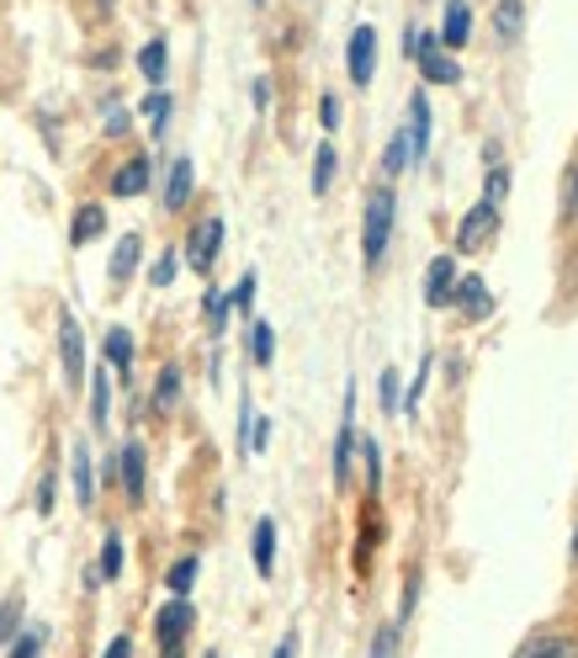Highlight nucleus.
<instances>
[{
	"label": "nucleus",
	"mask_w": 578,
	"mask_h": 658,
	"mask_svg": "<svg viewBox=\"0 0 578 658\" xmlns=\"http://www.w3.org/2000/svg\"><path fill=\"white\" fill-rule=\"evenodd\" d=\"M107 410H112V382H107V367L90 377V419L96 430H107Z\"/></svg>",
	"instance_id": "22"
},
{
	"label": "nucleus",
	"mask_w": 578,
	"mask_h": 658,
	"mask_svg": "<svg viewBox=\"0 0 578 658\" xmlns=\"http://www.w3.org/2000/svg\"><path fill=\"white\" fill-rule=\"evenodd\" d=\"M249 356H255V367H271V356H276V334H271L266 319L249 325Z\"/></svg>",
	"instance_id": "21"
},
{
	"label": "nucleus",
	"mask_w": 578,
	"mask_h": 658,
	"mask_svg": "<svg viewBox=\"0 0 578 658\" xmlns=\"http://www.w3.org/2000/svg\"><path fill=\"white\" fill-rule=\"evenodd\" d=\"M101 229H107V212H101L96 203H85L81 212H75V229H70V240H75V245H90Z\"/></svg>",
	"instance_id": "20"
},
{
	"label": "nucleus",
	"mask_w": 578,
	"mask_h": 658,
	"mask_svg": "<svg viewBox=\"0 0 578 658\" xmlns=\"http://www.w3.org/2000/svg\"><path fill=\"white\" fill-rule=\"evenodd\" d=\"M118 473H123L127 499H144V447H138V441H127V447H123V456H118Z\"/></svg>",
	"instance_id": "18"
},
{
	"label": "nucleus",
	"mask_w": 578,
	"mask_h": 658,
	"mask_svg": "<svg viewBox=\"0 0 578 658\" xmlns=\"http://www.w3.org/2000/svg\"><path fill=\"white\" fill-rule=\"evenodd\" d=\"M345 70H351V85H372L377 75V33L361 22L351 42H345Z\"/></svg>",
	"instance_id": "4"
},
{
	"label": "nucleus",
	"mask_w": 578,
	"mask_h": 658,
	"mask_svg": "<svg viewBox=\"0 0 578 658\" xmlns=\"http://www.w3.org/2000/svg\"><path fill=\"white\" fill-rule=\"evenodd\" d=\"M494 234H499V207L478 203L467 218H462V229H456V249H483Z\"/></svg>",
	"instance_id": "6"
},
{
	"label": "nucleus",
	"mask_w": 578,
	"mask_h": 658,
	"mask_svg": "<svg viewBox=\"0 0 578 658\" xmlns=\"http://www.w3.org/2000/svg\"><path fill=\"white\" fill-rule=\"evenodd\" d=\"M361 452H367V484H382V452H377V441H361Z\"/></svg>",
	"instance_id": "40"
},
{
	"label": "nucleus",
	"mask_w": 578,
	"mask_h": 658,
	"mask_svg": "<svg viewBox=\"0 0 578 658\" xmlns=\"http://www.w3.org/2000/svg\"><path fill=\"white\" fill-rule=\"evenodd\" d=\"M192 186H197V164L181 155V160L170 164V181H165V207H170V212H181V207H186Z\"/></svg>",
	"instance_id": "12"
},
{
	"label": "nucleus",
	"mask_w": 578,
	"mask_h": 658,
	"mask_svg": "<svg viewBox=\"0 0 578 658\" xmlns=\"http://www.w3.org/2000/svg\"><path fill=\"white\" fill-rule=\"evenodd\" d=\"M452 303L467 308V319H483V314L494 308V297H489V282H483V277H462V282L452 288Z\"/></svg>",
	"instance_id": "11"
},
{
	"label": "nucleus",
	"mask_w": 578,
	"mask_h": 658,
	"mask_svg": "<svg viewBox=\"0 0 578 658\" xmlns=\"http://www.w3.org/2000/svg\"><path fill=\"white\" fill-rule=\"evenodd\" d=\"M107 362L123 371V377L133 371V334H127V329H112V334H107Z\"/></svg>",
	"instance_id": "25"
},
{
	"label": "nucleus",
	"mask_w": 578,
	"mask_h": 658,
	"mask_svg": "<svg viewBox=\"0 0 578 658\" xmlns=\"http://www.w3.org/2000/svg\"><path fill=\"white\" fill-rule=\"evenodd\" d=\"M574 207H578V175H574Z\"/></svg>",
	"instance_id": "47"
},
{
	"label": "nucleus",
	"mask_w": 578,
	"mask_h": 658,
	"mask_svg": "<svg viewBox=\"0 0 578 658\" xmlns=\"http://www.w3.org/2000/svg\"><path fill=\"white\" fill-rule=\"evenodd\" d=\"M175 399H181V367H165L160 371V388H155V410L160 414L175 410Z\"/></svg>",
	"instance_id": "27"
},
{
	"label": "nucleus",
	"mask_w": 578,
	"mask_h": 658,
	"mask_svg": "<svg viewBox=\"0 0 578 658\" xmlns=\"http://www.w3.org/2000/svg\"><path fill=\"white\" fill-rule=\"evenodd\" d=\"M107 133H112V138H118V133H127V112H112V118H107Z\"/></svg>",
	"instance_id": "45"
},
{
	"label": "nucleus",
	"mask_w": 578,
	"mask_h": 658,
	"mask_svg": "<svg viewBox=\"0 0 578 658\" xmlns=\"http://www.w3.org/2000/svg\"><path fill=\"white\" fill-rule=\"evenodd\" d=\"M414 59H419V75H425L430 85H462V64H456L435 38L414 33Z\"/></svg>",
	"instance_id": "2"
},
{
	"label": "nucleus",
	"mask_w": 578,
	"mask_h": 658,
	"mask_svg": "<svg viewBox=\"0 0 578 658\" xmlns=\"http://www.w3.org/2000/svg\"><path fill=\"white\" fill-rule=\"evenodd\" d=\"M165 584H170V595H186V589L197 584V558H181V563L165 574Z\"/></svg>",
	"instance_id": "29"
},
{
	"label": "nucleus",
	"mask_w": 578,
	"mask_h": 658,
	"mask_svg": "<svg viewBox=\"0 0 578 658\" xmlns=\"http://www.w3.org/2000/svg\"><path fill=\"white\" fill-rule=\"evenodd\" d=\"M107 658H133V637H118V643L107 648Z\"/></svg>",
	"instance_id": "43"
},
{
	"label": "nucleus",
	"mask_w": 578,
	"mask_h": 658,
	"mask_svg": "<svg viewBox=\"0 0 578 658\" xmlns=\"http://www.w3.org/2000/svg\"><path fill=\"white\" fill-rule=\"evenodd\" d=\"M42 643H48V626H27V632H16V637L5 643V648H11L5 658H42Z\"/></svg>",
	"instance_id": "23"
},
{
	"label": "nucleus",
	"mask_w": 578,
	"mask_h": 658,
	"mask_svg": "<svg viewBox=\"0 0 578 658\" xmlns=\"http://www.w3.org/2000/svg\"><path fill=\"white\" fill-rule=\"evenodd\" d=\"M149 175H155V170H149V160L138 155V160H127L123 170L112 175V192H118V197H144V192H149Z\"/></svg>",
	"instance_id": "15"
},
{
	"label": "nucleus",
	"mask_w": 578,
	"mask_h": 658,
	"mask_svg": "<svg viewBox=\"0 0 578 658\" xmlns=\"http://www.w3.org/2000/svg\"><path fill=\"white\" fill-rule=\"evenodd\" d=\"M192 621H197V611H192V600H186V595H175V600H170L165 611L155 617V632H160V643H165V648H175V643H181V637L192 632Z\"/></svg>",
	"instance_id": "8"
},
{
	"label": "nucleus",
	"mask_w": 578,
	"mask_h": 658,
	"mask_svg": "<svg viewBox=\"0 0 578 658\" xmlns=\"http://www.w3.org/2000/svg\"><path fill=\"white\" fill-rule=\"evenodd\" d=\"M229 308H234L229 292H207V319H212L218 329H223V319H229Z\"/></svg>",
	"instance_id": "37"
},
{
	"label": "nucleus",
	"mask_w": 578,
	"mask_h": 658,
	"mask_svg": "<svg viewBox=\"0 0 578 658\" xmlns=\"http://www.w3.org/2000/svg\"><path fill=\"white\" fill-rule=\"evenodd\" d=\"M276 658H297V637H282V648H276Z\"/></svg>",
	"instance_id": "46"
},
{
	"label": "nucleus",
	"mask_w": 578,
	"mask_h": 658,
	"mask_svg": "<svg viewBox=\"0 0 578 658\" xmlns=\"http://www.w3.org/2000/svg\"><path fill=\"white\" fill-rule=\"evenodd\" d=\"M499 33L515 42V33H520V0H504V5H499Z\"/></svg>",
	"instance_id": "34"
},
{
	"label": "nucleus",
	"mask_w": 578,
	"mask_h": 658,
	"mask_svg": "<svg viewBox=\"0 0 578 658\" xmlns=\"http://www.w3.org/2000/svg\"><path fill=\"white\" fill-rule=\"evenodd\" d=\"M409 149H414V160L430 149V101H425V90H414V101H409Z\"/></svg>",
	"instance_id": "14"
},
{
	"label": "nucleus",
	"mask_w": 578,
	"mask_h": 658,
	"mask_svg": "<svg viewBox=\"0 0 578 658\" xmlns=\"http://www.w3.org/2000/svg\"><path fill=\"white\" fill-rule=\"evenodd\" d=\"M138 70H144V81H149V85L165 81V38L144 42V53H138Z\"/></svg>",
	"instance_id": "24"
},
{
	"label": "nucleus",
	"mask_w": 578,
	"mask_h": 658,
	"mask_svg": "<svg viewBox=\"0 0 578 658\" xmlns=\"http://www.w3.org/2000/svg\"><path fill=\"white\" fill-rule=\"evenodd\" d=\"M149 282H155V288H170V282H175V249L155 260V271H149Z\"/></svg>",
	"instance_id": "38"
},
{
	"label": "nucleus",
	"mask_w": 578,
	"mask_h": 658,
	"mask_svg": "<svg viewBox=\"0 0 578 658\" xmlns=\"http://www.w3.org/2000/svg\"><path fill=\"white\" fill-rule=\"evenodd\" d=\"M340 123V101H334V96H324V127H334Z\"/></svg>",
	"instance_id": "44"
},
{
	"label": "nucleus",
	"mask_w": 578,
	"mask_h": 658,
	"mask_svg": "<svg viewBox=\"0 0 578 658\" xmlns=\"http://www.w3.org/2000/svg\"><path fill=\"white\" fill-rule=\"evenodd\" d=\"M229 303H234V308H249V303H255V271H245V277H239V288L229 292Z\"/></svg>",
	"instance_id": "39"
},
{
	"label": "nucleus",
	"mask_w": 578,
	"mask_h": 658,
	"mask_svg": "<svg viewBox=\"0 0 578 658\" xmlns=\"http://www.w3.org/2000/svg\"><path fill=\"white\" fill-rule=\"evenodd\" d=\"M255 574L271 578L276 574V521H255Z\"/></svg>",
	"instance_id": "13"
},
{
	"label": "nucleus",
	"mask_w": 578,
	"mask_h": 658,
	"mask_svg": "<svg viewBox=\"0 0 578 658\" xmlns=\"http://www.w3.org/2000/svg\"><path fill=\"white\" fill-rule=\"evenodd\" d=\"M144 112H149L155 133H165V123H170V96H165V90H155V96L144 101Z\"/></svg>",
	"instance_id": "33"
},
{
	"label": "nucleus",
	"mask_w": 578,
	"mask_h": 658,
	"mask_svg": "<svg viewBox=\"0 0 578 658\" xmlns=\"http://www.w3.org/2000/svg\"><path fill=\"white\" fill-rule=\"evenodd\" d=\"M574 552H578V541H574Z\"/></svg>",
	"instance_id": "48"
},
{
	"label": "nucleus",
	"mask_w": 578,
	"mask_h": 658,
	"mask_svg": "<svg viewBox=\"0 0 578 658\" xmlns=\"http://www.w3.org/2000/svg\"><path fill=\"white\" fill-rule=\"evenodd\" d=\"M409 160H414V149H409V133L398 127V133L388 138V155H382V170H388V175H404V164H409Z\"/></svg>",
	"instance_id": "26"
},
{
	"label": "nucleus",
	"mask_w": 578,
	"mask_h": 658,
	"mask_svg": "<svg viewBox=\"0 0 578 658\" xmlns=\"http://www.w3.org/2000/svg\"><path fill=\"white\" fill-rule=\"evenodd\" d=\"M504 192H509V170H504V164H494V170H489V175H483V203H504Z\"/></svg>",
	"instance_id": "31"
},
{
	"label": "nucleus",
	"mask_w": 578,
	"mask_h": 658,
	"mask_svg": "<svg viewBox=\"0 0 578 658\" xmlns=\"http://www.w3.org/2000/svg\"><path fill=\"white\" fill-rule=\"evenodd\" d=\"M59 356H64V388L81 393L85 388V340L75 314H59Z\"/></svg>",
	"instance_id": "3"
},
{
	"label": "nucleus",
	"mask_w": 578,
	"mask_h": 658,
	"mask_svg": "<svg viewBox=\"0 0 578 658\" xmlns=\"http://www.w3.org/2000/svg\"><path fill=\"white\" fill-rule=\"evenodd\" d=\"M372 658H398V626H382L372 637Z\"/></svg>",
	"instance_id": "35"
},
{
	"label": "nucleus",
	"mask_w": 578,
	"mask_h": 658,
	"mask_svg": "<svg viewBox=\"0 0 578 658\" xmlns=\"http://www.w3.org/2000/svg\"><path fill=\"white\" fill-rule=\"evenodd\" d=\"M334 181V149L330 144H319V155H313V197H324Z\"/></svg>",
	"instance_id": "28"
},
{
	"label": "nucleus",
	"mask_w": 578,
	"mask_h": 658,
	"mask_svg": "<svg viewBox=\"0 0 578 658\" xmlns=\"http://www.w3.org/2000/svg\"><path fill=\"white\" fill-rule=\"evenodd\" d=\"M393 192L388 186H372L367 192V212H361V255H367V271L382 266V255H388V240H393Z\"/></svg>",
	"instance_id": "1"
},
{
	"label": "nucleus",
	"mask_w": 578,
	"mask_h": 658,
	"mask_svg": "<svg viewBox=\"0 0 578 658\" xmlns=\"http://www.w3.org/2000/svg\"><path fill=\"white\" fill-rule=\"evenodd\" d=\"M38 510H42V515L53 510V473H48V478L38 484Z\"/></svg>",
	"instance_id": "42"
},
{
	"label": "nucleus",
	"mask_w": 578,
	"mask_h": 658,
	"mask_svg": "<svg viewBox=\"0 0 578 658\" xmlns=\"http://www.w3.org/2000/svg\"><path fill=\"white\" fill-rule=\"evenodd\" d=\"M430 367H435V362L425 356V362H419V377H414V388H409V410H419V393H425V382H430Z\"/></svg>",
	"instance_id": "41"
},
{
	"label": "nucleus",
	"mask_w": 578,
	"mask_h": 658,
	"mask_svg": "<svg viewBox=\"0 0 578 658\" xmlns=\"http://www.w3.org/2000/svg\"><path fill=\"white\" fill-rule=\"evenodd\" d=\"M472 33V11H467V0H446V22H441V42L446 48H462Z\"/></svg>",
	"instance_id": "16"
},
{
	"label": "nucleus",
	"mask_w": 578,
	"mask_h": 658,
	"mask_svg": "<svg viewBox=\"0 0 578 658\" xmlns=\"http://www.w3.org/2000/svg\"><path fill=\"white\" fill-rule=\"evenodd\" d=\"M138 255H144V240H138V234H123V240H118V255H112V282H127V277H133Z\"/></svg>",
	"instance_id": "19"
},
{
	"label": "nucleus",
	"mask_w": 578,
	"mask_h": 658,
	"mask_svg": "<svg viewBox=\"0 0 578 658\" xmlns=\"http://www.w3.org/2000/svg\"><path fill=\"white\" fill-rule=\"evenodd\" d=\"M452 288H456V260L452 255H435L430 271H425V303L430 308H446L452 303Z\"/></svg>",
	"instance_id": "9"
},
{
	"label": "nucleus",
	"mask_w": 578,
	"mask_h": 658,
	"mask_svg": "<svg viewBox=\"0 0 578 658\" xmlns=\"http://www.w3.org/2000/svg\"><path fill=\"white\" fill-rule=\"evenodd\" d=\"M351 456H356V393L345 388V410H340V441H334V489L351 484Z\"/></svg>",
	"instance_id": "5"
},
{
	"label": "nucleus",
	"mask_w": 578,
	"mask_h": 658,
	"mask_svg": "<svg viewBox=\"0 0 578 658\" xmlns=\"http://www.w3.org/2000/svg\"><path fill=\"white\" fill-rule=\"evenodd\" d=\"M70 462H75V467H70V473H75V499L90 510V499H96V467H90V447H85V441H75Z\"/></svg>",
	"instance_id": "17"
},
{
	"label": "nucleus",
	"mask_w": 578,
	"mask_h": 658,
	"mask_svg": "<svg viewBox=\"0 0 578 658\" xmlns=\"http://www.w3.org/2000/svg\"><path fill=\"white\" fill-rule=\"evenodd\" d=\"M16 626H22V595H11V600L0 606V648L16 637Z\"/></svg>",
	"instance_id": "30"
},
{
	"label": "nucleus",
	"mask_w": 578,
	"mask_h": 658,
	"mask_svg": "<svg viewBox=\"0 0 578 658\" xmlns=\"http://www.w3.org/2000/svg\"><path fill=\"white\" fill-rule=\"evenodd\" d=\"M218 245H223V218H202V223L192 229V240H186V260H192V271H212Z\"/></svg>",
	"instance_id": "7"
},
{
	"label": "nucleus",
	"mask_w": 578,
	"mask_h": 658,
	"mask_svg": "<svg viewBox=\"0 0 578 658\" xmlns=\"http://www.w3.org/2000/svg\"><path fill=\"white\" fill-rule=\"evenodd\" d=\"M207 658H218V654H207Z\"/></svg>",
	"instance_id": "49"
},
{
	"label": "nucleus",
	"mask_w": 578,
	"mask_h": 658,
	"mask_svg": "<svg viewBox=\"0 0 578 658\" xmlns=\"http://www.w3.org/2000/svg\"><path fill=\"white\" fill-rule=\"evenodd\" d=\"M118 574H123V541L107 536V547H101V578H118Z\"/></svg>",
	"instance_id": "32"
},
{
	"label": "nucleus",
	"mask_w": 578,
	"mask_h": 658,
	"mask_svg": "<svg viewBox=\"0 0 578 658\" xmlns=\"http://www.w3.org/2000/svg\"><path fill=\"white\" fill-rule=\"evenodd\" d=\"M382 414H398V371H382Z\"/></svg>",
	"instance_id": "36"
},
{
	"label": "nucleus",
	"mask_w": 578,
	"mask_h": 658,
	"mask_svg": "<svg viewBox=\"0 0 578 658\" xmlns=\"http://www.w3.org/2000/svg\"><path fill=\"white\" fill-rule=\"evenodd\" d=\"M515 658H578V637H568V632H537L526 648H515Z\"/></svg>",
	"instance_id": "10"
}]
</instances>
